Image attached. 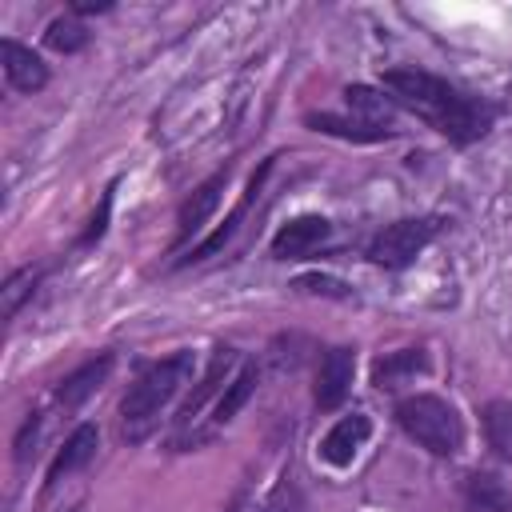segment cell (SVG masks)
<instances>
[{"instance_id": "obj_1", "label": "cell", "mask_w": 512, "mask_h": 512, "mask_svg": "<svg viewBox=\"0 0 512 512\" xmlns=\"http://www.w3.org/2000/svg\"><path fill=\"white\" fill-rule=\"evenodd\" d=\"M380 84H384V92L400 108L416 112L420 120H428L436 132H444L456 144H468V140L484 136L488 124H492V108L488 104L456 92L448 80H440L432 72H420V68H388Z\"/></svg>"}, {"instance_id": "obj_2", "label": "cell", "mask_w": 512, "mask_h": 512, "mask_svg": "<svg viewBox=\"0 0 512 512\" xmlns=\"http://www.w3.org/2000/svg\"><path fill=\"white\" fill-rule=\"evenodd\" d=\"M192 352H176L160 364H152L120 400V420H124V436L128 440H144L156 428V416L164 412V404L192 380Z\"/></svg>"}, {"instance_id": "obj_3", "label": "cell", "mask_w": 512, "mask_h": 512, "mask_svg": "<svg viewBox=\"0 0 512 512\" xmlns=\"http://www.w3.org/2000/svg\"><path fill=\"white\" fill-rule=\"evenodd\" d=\"M396 420L420 448H428L436 456H456L464 444V424H460L456 408L440 396H428V392L404 396L396 404Z\"/></svg>"}, {"instance_id": "obj_4", "label": "cell", "mask_w": 512, "mask_h": 512, "mask_svg": "<svg viewBox=\"0 0 512 512\" xmlns=\"http://www.w3.org/2000/svg\"><path fill=\"white\" fill-rule=\"evenodd\" d=\"M436 232H440V220H436V216L396 220V224H388V228L372 240L368 256H372L380 268H404V264H412V260L428 248V240H432Z\"/></svg>"}, {"instance_id": "obj_5", "label": "cell", "mask_w": 512, "mask_h": 512, "mask_svg": "<svg viewBox=\"0 0 512 512\" xmlns=\"http://www.w3.org/2000/svg\"><path fill=\"white\" fill-rule=\"evenodd\" d=\"M352 372H356V352L352 348H328L320 356V372H316V404L324 412L340 408L348 388H352Z\"/></svg>"}, {"instance_id": "obj_6", "label": "cell", "mask_w": 512, "mask_h": 512, "mask_svg": "<svg viewBox=\"0 0 512 512\" xmlns=\"http://www.w3.org/2000/svg\"><path fill=\"white\" fill-rule=\"evenodd\" d=\"M328 232H332V224H328L324 216H296V220H288V224L272 236V256H276V260H300V256H308L312 248H320V244L328 240Z\"/></svg>"}, {"instance_id": "obj_7", "label": "cell", "mask_w": 512, "mask_h": 512, "mask_svg": "<svg viewBox=\"0 0 512 512\" xmlns=\"http://www.w3.org/2000/svg\"><path fill=\"white\" fill-rule=\"evenodd\" d=\"M368 432H372V424H368V416H364V412L340 416V420L324 432V440H320V456H324L332 468H348V464L356 460L360 444L368 440Z\"/></svg>"}, {"instance_id": "obj_8", "label": "cell", "mask_w": 512, "mask_h": 512, "mask_svg": "<svg viewBox=\"0 0 512 512\" xmlns=\"http://www.w3.org/2000/svg\"><path fill=\"white\" fill-rule=\"evenodd\" d=\"M0 60H4V76H8V84L16 92H40L48 84V64L32 48H24L16 40H4L0 44Z\"/></svg>"}, {"instance_id": "obj_9", "label": "cell", "mask_w": 512, "mask_h": 512, "mask_svg": "<svg viewBox=\"0 0 512 512\" xmlns=\"http://www.w3.org/2000/svg\"><path fill=\"white\" fill-rule=\"evenodd\" d=\"M108 372H112V352H104V356H96V360L80 364L76 372H68V376L60 380V388H56V404H64V408L84 404V400H88V396L108 380Z\"/></svg>"}, {"instance_id": "obj_10", "label": "cell", "mask_w": 512, "mask_h": 512, "mask_svg": "<svg viewBox=\"0 0 512 512\" xmlns=\"http://www.w3.org/2000/svg\"><path fill=\"white\" fill-rule=\"evenodd\" d=\"M96 444H100V436H96V424H80L68 440H64V448L56 452V460H52V468H48V488H56L68 472H76V468H84L92 456H96Z\"/></svg>"}, {"instance_id": "obj_11", "label": "cell", "mask_w": 512, "mask_h": 512, "mask_svg": "<svg viewBox=\"0 0 512 512\" xmlns=\"http://www.w3.org/2000/svg\"><path fill=\"white\" fill-rule=\"evenodd\" d=\"M224 184H228V172H216V176H208V180L184 200V208H180V216H176L180 240L204 228V220H208V216L216 212V204H220V188H224Z\"/></svg>"}, {"instance_id": "obj_12", "label": "cell", "mask_w": 512, "mask_h": 512, "mask_svg": "<svg viewBox=\"0 0 512 512\" xmlns=\"http://www.w3.org/2000/svg\"><path fill=\"white\" fill-rule=\"evenodd\" d=\"M464 508L468 512H512V488L492 472H472L464 480Z\"/></svg>"}, {"instance_id": "obj_13", "label": "cell", "mask_w": 512, "mask_h": 512, "mask_svg": "<svg viewBox=\"0 0 512 512\" xmlns=\"http://www.w3.org/2000/svg\"><path fill=\"white\" fill-rule=\"evenodd\" d=\"M424 368H428V356H424L420 348L388 352V356H380V360L372 364V384H376V388H396V384L412 380V376L424 372Z\"/></svg>"}, {"instance_id": "obj_14", "label": "cell", "mask_w": 512, "mask_h": 512, "mask_svg": "<svg viewBox=\"0 0 512 512\" xmlns=\"http://www.w3.org/2000/svg\"><path fill=\"white\" fill-rule=\"evenodd\" d=\"M344 100H348V108H352V116H356L360 124L388 132L384 124L392 120V100H388L384 92H376V88H368V84H352V88H344Z\"/></svg>"}, {"instance_id": "obj_15", "label": "cell", "mask_w": 512, "mask_h": 512, "mask_svg": "<svg viewBox=\"0 0 512 512\" xmlns=\"http://www.w3.org/2000/svg\"><path fill=\"white\" fill-rule=\"evenodd\" d=\"M232 360H236V352H232V348H216V352H212V364H208V372H204L200 388H196V392L184 400V408H180V420H184V424H188V420H196V412L208 404V396L224 384V376H228Z\"/></svg>"}, {"instance_id": "obj_16", "label": "cell", "mask_w": 512, "mask_h": 512, "mask_svg": "<svg viewBox=\"0 0 512 512\" xmlns=\"http://www.w3.org/2000/svg\"><path fill=\"white\" fill-rule=\"evenodd\" d=\"M484 436L500 460H512V400L484 404Z\"/></svg>"}, {"instance_id": "obj_17", "label": "cell", "mask_w": 512, "mask_h": 512, "mask_svg": "<svg viewBox=\"0 0 512 512\" xmlns=\"http://www.w3.org/2000/svg\"><path fill=\"white\" fill-rule=\"evenodd\" d=\"M268 168H272V164H264V168H260V172H256V176L248 180V192H244V200H240V204L232 208V216L224 220V228H216V232H212V236H208V240H204V244H200V248L192 252V260H204V256H212V252H220V248H224V240H228V236L236 232V224L244 220L248 204L256 200V192H260V180H264V172H268Z\"/></svg>"}, {"instance_id": "obj_18", "label": "cell", "mask_w": 512, "mask_h": 512, "mask_svg": "<svg viewBox=\"0 0 512 512\" xmlns=\"http://www.w3.org/2000/svg\"><path fill=\"white\" fill-rule=\"evenodd\" d=\"M252 392H256V364H244L240 376H236L232 384H224V396L216 400V416H212V420H216V424H228V420L244 408V400H248Z\"/></svg>"}, {"instance_id": "obj_19", "label": "cell", "mask_w": 512, "mask_h": 512, "mask_svg": "<svg viewBox=\"0 0 512 512\" xmlns=\"http://www.w3.org/2000/svg\"><path fill=\"white\" fill-rule=\"evenodd\" d=\"M36 280H40V268H20V272H12V276L4 280V288H0V316H4V320L16 316V308L32 296Z\"/></svg>"}, {"instance_id": "obj_20", "label": "cell", "mask_w": 512, "mask_h": 512, "mask_svg": "<svg viewBox=\"0 0 512 512\" xmlns=\"http://www.w3.org/2000/svg\"><path fill=\"white\" fill-rule=\"evenodd\" d=\"M44 44H48L52 52H80V48L88 44V32H84V24H80V20L60 16V20H52V24H48Z\"/></svg>"}, {"instance_id": "obj_21", "label": "cell", "mask_w": 512, "mask_h": 512, "mask_svg": "<svg viewBox=\"0 0 512 512\" xmlns=\"http://www.w3.org/2000/svg\"><path fill=\"white\" fill-rule=\"evenodd\" d=\"M308 124L316 128V132H332V136H352V140H380V136H388V132H380V128H368V124H360V120H336V116H328V112H320V116H308Z\"/></svg>"}, {"instance_id": "obj_22", "label": "cell", "mask_w": 512, "mask_h": 512, "mask_svg": "<svg viewBox=\"0 0 512 512\" xmlns=\"http://www.w3.org/2000/svg\"><path fill=\"white\" fill-rule=\"evenodd\" d=\"M296 288H300V292H324V296H348L344 284L332 280V276H300Z\"/></svg>"}, {"instance_id": "obj_23", "label": "cell", "mask_w": 512, "mask_h": 512, "mask_svg": "<svg viewBox=\"0 0 512 512\" xmlns=\"http://www.w3.org/2000/svg\"><path fill=\"white\" fill-rule=\"evenodd\" d=\"M76 12H108V0H76Z\"/></svg>"}]
</instances>
